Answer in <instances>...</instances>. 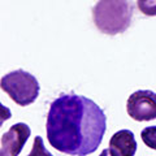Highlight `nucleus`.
<instances>
[{
  "mask_svg": "<svg viewBox=\"0 0 156 156\" xmlns=\"http://www.w3.org/2000/svg\"><path fill=\"white\" fill-rule=\"evenodd\" d=\"M128 115L135 121L156 120V94L151 90L133 92L126 103Z\"/></svg>",
  "mask_w": 156,
  "mask_h": 156,
  "instance_id": "obj_4",
  "label": "nucleus"
},
{
  "mask_svg": "<svg viewBox=\"0 0 156 156\" xmlns=\"http://www.w3.org/2000/svg\"><path fill=\"white\" fill-rule=\"evenodd\" d=\"M111 156H134L136 152V140L134 133L128 129L119 130L109 139Z\"/></svg>",
  "mask_w": 156,
  "mask_h": 156,
  "instance_id": "obj_6",
  "label": "nucleus"
},
{
  "mask_svg": "<svg viewBox=\"0 0 156 156\" xmlns=\"http://www.w3.org/2000/svg\"><path fill=\"white\" fill-rule=\"evenodd\" d=\"M136 7L144 16H156V0H136Z\"/></svg>",
  "mask_w": 156,
  "mask_h": 156,
  "instance_id": "obj_9",
  "label": "nucleus"
},
{
  "mask_svg": "<svg viewBox=\"0 0 156 156\" xmlns=\"http://www.w3.org/2000/svg\"><path fill=\"white\" fill-rule=\"evenodd\" d=\"M2 90L20 107L33 104L39 95V82L31 73L18 69L2 78Z\"/></svg>",
  "mask_w": 156,
  "mask_h": 156,
  "instance_id": "obj_3",
  "label": "nucleus"
},
{
  "mask_svg": "<svg viewBox=\"0 0 156 156\" xmlns=\"http://www.w3.org/2000/svg\"><path fill=\"white\" fill-rule=\"evenodd\" d=\"M111 154H109V150L108 148H104L103 151H101V154L99 155V156H109Z\"/></svg>",
  "mask_w": 156,
  "mask_h": 156,
  "instance_id": "obj_10",
  "label": "nucleus"
},
{
  "mask_svg": "<svg viewBox=\"0 0 156 156\" xmlns=\"http://www.w3.org/2000/svg\"><path fill=\"white\" fill-rule=\"evenodd\" d=\"M27 156H52V154L46 148L44 142H43L42 136L37 135L34 138V143H33V148L30 151V154Z\"/></svg>",
  "mask_w": 156,
  "mask_h": 156,
  "instance_id": "obj_8",
  "label": "nucleus"
},
{
  "mask_svg": "<svg viewBox=\"0 0 156 156\" xmlns=\"http://www.w3.org/2000/svg\"><path fill=\"white\" fill-rule=\"evenodd\" d=\"M133 13L130 0H99L92 8V21L100 33L117 35L129 29Z\"/></svg>",
  "mask_w": 156,
  "mask_h": 156,
  "instance_id": "obj_2",
  "label": "nucleus"
},
{
  "mask_svg": "<svg viewBox=\"0 0 156 156\" xmlns=\"http://www.w3.org/2000/svg\"><path fill=\"white\" fill-rule=\"evenodd\" d=\"M30 128L23 122L11 126L7 133L2 135L0 156H18L30 136Z\"/></svg>",
  "mask_w": 156,
  "mask_h": 156,
  "instance_id": "obj_5",
  "label": "nucleus"
},
{
  "mask_svg": "<svg viewBox=\"0 0 156 156\" xmlns=\"http://www.w3.org/2000/svg\"><path fill=\"white\" fill-rule=\"evenodd\" d=\"M140 138H142L143 143L147 147L156 150V126H147L142 130L140 133Z\"/></svg>",
  "mask_w": 156,
  "mask_h": 156,
  "instance_id": "obj_7",
  "label": "nucleus"
},
{
  "mask_svg": "<svg viewBox=\"0 0 156 156\" xmlns=\"http://www.w3.org/2000/svg\"><path fill=\"white\" fill-rule=\"evenodd\" d=\"M107 130L104 111L89 98L62 94L47 113V139L55 150L70 156L95 152Z\"/></svg>",
  "mask_w": 156,
  "mask_h": 156,
  "instance_id": "obj_1",
  "label": "nucleus"
}]
</instances>
